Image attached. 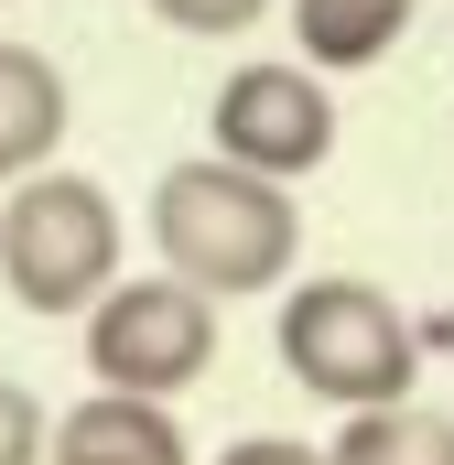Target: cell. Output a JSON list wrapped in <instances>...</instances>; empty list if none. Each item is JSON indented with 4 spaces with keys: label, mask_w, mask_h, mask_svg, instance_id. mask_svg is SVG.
I'll return each instance as SVG.
<instances>
[{
    "label": "cell",
    "mask_w": 454,
    "mask_h": 465,
    "mask_svg": "<svg viewBox=\"0 0 454 465\" xmlns=\"http://www.w3.org/2000/svg\"><path fill=\"white\" fill-rule=\"evenodd\" d=\"M152 249H163V282L238 303V292H292V260H303V206L260 173H238L217 152L173 163L152 184Z\"/></svg>",
    "instance_id": "obj_1"
},
{
    "label": "cell",
    "mask_w": 454,
    "mask_h": 465,
    "mask_svg": "<svg viewBox=\"0 0 454 465\" xmlns=\"http://www.w3.org/2000/svg\"><path fill=\"white\" fill-rule=\"evenodd\" d=\"M271 347H281V368H292V390L336 401V422L346 411H400L411 379H422V325H411L379 282H357V271L292 282Z\"/></svg>",
    "instance_id": "obj_2"
},
{
    "label": "cell",
    "mask_w": 454,
    "mask_h": 465,
    "mask_svg": "<svg viewBox=\"0 0 454 465\" xmlns=\"http://www.w3.org/2000/svg\"><path fill=\"white\" fill-rule=\"evenodd\" d=\"M0 292L22 314H98L119 292V206L87 173H33L0 195Z\"/></svg>",
    "instance_id": "obj_3"
},
{
    "label": "cell",
    "mask_w": 454,
    "mask_h": 465,
    "mask_svg": "<svg viewBox=\"0 0 454 465\" xmlns=\"http://www.w3.org/2000/svg\"><path fill=\"white\" fill-rule=\"evenodd\" d=\"M206 152L292 195L303 173L336 163V98H325V76L292 65V54H249V65H227V76H217V109H206Z\"/></svg>",
    "instance_id": "obj_4"
},
{
    "label": "cell",
    "mask_w": 454,
    "mask_h": 465,
    "mask_svg": "<svg viewBox=\"0 0 454 465\" xmlns=\"http://www.w3.org/2000/svg\"><path fill=\"white\" fill-rule=\"evenodd\" d=\"M217 368V303L184 282H119L109 303L87 314V379L119 401H173Z\"/></svg>",
    "instance_id": "obj_5"
},
{
    "label": "cell",
    "mask_w": 454,
    "mask_h": 465,
    "mask_svg": "<svg viewBox=\"0 0 454 465\" xmlns=\"http://www.w3.org/2000/svg\"><path fill=\"white\" fill-rule=\"evenodd\" d=\"M44 465H195L173 401H119V390H87L76 411H54V444Z\"/></svg>",
    "instance_id": "obj_6"
},
{
    "label": "cell",
    "mask_w": 454,
    "mask_h": 465,
    "mask_svg": "<svg viewBox=\"0 0 454 465\" xmlns=\"http://www.w3.org/2000/svg\"><path fill=\"white\" fill-rule=\"evenodd\" d=\"M65 130H76L65 65H54V54H33V44H0V195H11V184H33V173H54Z\"/></svg>",
    "instance_id": "obj_7"
},
{
    "label": "cell",
    "mask_w": 454,
    "mask_h": 465,
    "mask_svg": "<svg viewBox=\"0 0 454 465\" xmlns=\"http://www.w3.org/2000/svg\"><path fill=\"white\" fill-rule=\"evenodd\" d=\"M411 0H292V65L314 76H357L379 54H400Z\"/></svg>",
    "instance_id": "obj_8"
},
{
    "label": "cell",
    "mask_w": 454,
    "mask_h": 465,
    "mask_svg": "<svg viewBox=\"0 0 454 465\" xmlns=\"http://www.w3.org/2000/svg\"><path fill=\"white\" fill-rule=\"evenodd\" d=\"M325 465H454V411L400 401V411H346Z\"/></svg>",
    "instance_id": "obj_9"
},
{
    "label": "cell",
    "mask_w": 454,
    "mask_h": 465,
    "mask_svg": "<svg viewBox=\"0 0 454 465\" xmlns=\"http://www.w3.org/2000/svg\"><path fill=\"white\" fill-rule=\"evenodd\" d=\"M44 444H54V411L22 379H0V465H44Z\"/></svg>",
    "instance_id": "obj_10"
},
{
    "label": "cell",
    "mask_w": 454,
    "mask_h": 465,
    "mask_svg": "<svg viewBox=\"0 0 454 465\" xmlns=\"http://www.w3.org/2000/svg\"><path fill=\"white\" fill-rule=\"evenodd\" d=\"M152 22H173V33H260L271 22V0H152Z\"/></svg>",
    "instance_id": "obj_11"
},
{
    "label": "cell",
    "mask_w": 454,
    "mask_h": 465,
    "mask_svg": "<svg viewBox=\"0 0 454 465\" xmlns=\"http://www.w3.org/2000/svg\"><path fill=\"white\" fill-rule=\"evenodd\" d=\"M217 465H325V444H292V433H238Z\"/></svg>",
    "instance_id": "obj_12"
},
{
    "label": "cell",
    "mask_w": 454,
    "mask_h": 465,
    "mask_svg": "<svg viewBox=\"0 0 454 465\" xmlns=\"http://www.w3.org/2000/svg\"><path fill=\"white\" fill-rule=\"evenodd\" d=\"M0 11H11V0H0Z\"/></svg>",
    "instance_id": "obj_13"
}]
</instances>
